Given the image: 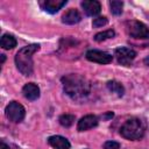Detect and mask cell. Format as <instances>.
Instances as JSON below:
<instances>
[{
    "label": "cell",
    "mask_w": 149,
    "mask_h": 149,
    "mask_svg": "<svg viewBox=\"0 0 149 149\" xmlns=\"http://www.w3.org/2000/svg\"><path fill=\"white\" fill-rule=\"evenodd\" d=\"M114 56L119 64L129 66L136 57V51L128 47H120L114 50Z\"/></svg>",
    "instance_id": "obj_6"
},
{
    "label": "cell",
    "mask_w": 149,
    "mask_h": 149,
    "mask_svg": "<svg viewBox=\"0 0 149 149\" xmlns=\"http://www.w3.org/2000/svg\"><path fill=\"white\" fill-rule=\"evenodd\" d=\"M86 149H88V148H86Z\"/></svg>",
    "instance_id": "obj_25"
},
{
    "label": "cell",
    "mask_w": 149,
    "mask_h": 149,
    "mask_svg": "<svg viewBox=\"0 0 149 149\" xmlns=\"http://www.w3.org/2000/svg\"><path fill=\"white\" fill-rule=\"evenodd\" d=\"M40 50V44H29L22 47L15 55V65L23 76H30L34 71L33 55Z\"/></svg>",
    "instance_id": "obj_2"
},
{
    "label": "cell",
    "mask_w": 149,
    "mask_h": 149,
    "mask_svg": "<svg viewBox=\"0 0 149 149\" xmlns=\"http://www.w3.org/2000/svg\"><path fill=\"white\" fill-rule=\"evenodd\" d=\"M80 6L87 16H97L101 12V5L97 0H84L80 2Z\"/></svg>",
    "instance_id": "obj_10"
},
{
    "label": "cell",
    "mask_w": 149,
    "mask_h": 149,
    "mask_svg": "<svg viewBox=\"0 0 149 149\" xmlns=\"http://www.w3.org/2000/svg\"><path fill=\"white\" fill-rule=\"evenodd\" d=\"M144 125L143 122L137 119V118H130L128 120H126L122 126L120 127V135L126 139V140H130V141H137L141 140L144 135Z\"/></svg>",
    "instance_id": "obj_3"
},
{
    "label": "cell",
    "mask_w": 149,
    "mask_h": 149,
    "mask_svg": "<svg viewBox=\"0 0 149 149\" xmlns=\"http://www.w3.org/2000/svg\"><path fill=\"white\" fill-rule=\"evenodd\" d=\"M5 114H6V116L9 121H12L14 123H19L24 119L26 109L20 102L10 101L5 108Z\"/></svg>",
    "instance_id": "obj_5"
},
{
    "label": "cell",
    "mask_w": 149,
    "mask_h": 149,
    "mask_svg": "<svg viewBox=\"0 0 149 149\" xmlns=\"http://www.w3.org/2000/svg\"><path fill=\"white\" fill-rule=\"evenodd\" d=\"M22 93H23L26 99L34 101V100H37L40 98V87L35 83H27L22 87Z\"/></svg>",
    "instance_id": "obj_11"
},
{
    "label": "cell",
    "mask_w": 149,
    "mask_h": 149,
    "mask_svg": "<svg viewBox=\"0 0 149 149\" xmlns=\"http://www.w3.org/2000/svg\"><path fill=\"white\" fill-rule=\"evenodd\" d=\"M106 86L112 93H115L118 97H122L125 94V87L118 80H108L106 83Z\"/></svg>",
    "instance_id": "obj_15"
},
{
    "label": "cell",
    "mask_w": 149,
    "mask_h": 149,
    "mask_svg": "<svg viewBox=\"0 0 149 149\" xmlns=\"http://www.w3.org/2000/svg\"><path fill=\"white\" fill-rule=\"evenodd\" d=\"M16 44H17L16 38L12 34H3L2 37H1V40H0V45L5 50L14 49L16 47Z\"/></svg>",
    "instance_id": "obj_14"
},
{
    "label": "cell",
    "mask_w": 149,
    "mask_h": 149,
    "mask_svg": "<svg viewBox=\"0 0 149 149\" xmlns=\"http://www.w3.org/2000/svg\"><path fill=\"white\" fill-rule=\"evenodd\" d=\"M0 56H1V64H3V63H5V61H6V56H5L3 54H2V55H0Z\"/></svg>",
    "instance_id": "obj_24"
},
{
    "label": "cell",
    "mask_w": 149,
    "mask_h": 149,
    "mask_svg": "<svg viewBox=\"0 0 149 149\" xmlns=\"http://www.w3.org/2000/svg\"><path fill=\"white\" fill-rule=\"evenodd\" d=\"M126 31L129 37L136 40H149V28L141 21L129 20L125 23Z\"/></svg>",
    "instance_id": "obj_4"
},
{
    "label": "cell",
    "mask_w": 149,
    "mask_h": 149,
    "mask_svg": "<svg viewBox=\"0 0 149 149\" xmlns=\"http://www.w3.org/2000/svg\"><path fill=\"white\" fill-rule=\"evenodd\" d=\"M58 121L61 123V126L65 127V128H69L71 127L74 121H76V116L73 114H62L59 118H58Z\"/></svg>",
    "instance_id": "obj_17"
},
{
    "label": "cell",
    "mask_w": 149,
    "mask_h": 149,
    "mask_svg": "<svg viewBox=\"0 0 149 149\" xmlns=\"http://www.w3.org/2000/svg\"><path fill=\"white\" fill-rule=\"evenodd\" d=\"M104 149H120V143L116 141H106L104 143Z\"/></svg>",
    "instance_id": "obj_20"
},
{
    "label": "cell",
    "mask_w": 149,
    "mask_h": 149,
    "mask_svg": "<svg viewBox=\"0 0 149 149\" xmlns=\"http://www.w3.org/2000/svg\"><path fill=\"white\" fill-rule=\"evenodd\" d=\"M62 84L64 93L68 94L71 99L80 101L88 97L91 92V84L90 81L78 74V73H69L62 77Z\"/></svg>",
    "instance_id": "obj_1"
},
{
    "label": "cell",
    "mask_w": 149,
    "mask_h": 149,
    "mask_svg": "<svg viewBox=\"0 0 149 149\" xmlns=\"http://www.w3.org/2000/svg\"><path fill=\"white\" fill-rule=\"evenodd\" d=\"M66 0H41L38 5L44 12L49 14H56L66 5Z\"/></svg>",
    "instance_id": "obj_8"
},
{
    "label": "cell",
    "mask_w": 149,
    "mask_h": 149,
    "mask_svg": "<svg viewBox=\"0 0 149 149\" xmlns=\"http://www.w3.org/2000/svg\"><path fill=\"white\" fill-rule=\"evenodd\" d=\"M108 23V20L106 16H99V17H95L92 22V27L93 28H100L102 26H106Z\"/></svg>",
    "instance_id": "obj_19"
},
{
    "label": "cell",
    "mask_w": 149,
    "mask_h": 149,
    "mask_svg": "<svg viewBox=\"0 0 149 149\" xmlns=\"http://www.w3.org/2000/svg\"><path fill=\"white\" fill-rule=\"evenodd\" d=\"M143 63H144L146 65H148V66H149V55H148V56H146V58L143 59Z\"/></svg>",
    "instance_id": "obj_23"
},
{
    "label": "cell",
    "mask_w": 149,
    "mask_h": 149,
    "mask_svg": "<svg viewBox=\"0 0 149 149\" xmlns=\"http://www.w3.org/2000/svg\"><path fill=\"white\" fill-rule=\"evenodd\" d=\"M113 116H114V113H113V112H106L104 115H101L102 120H109V119H112Z\"/></svg>",
    "instance_id": "obj_21"
},
{
    "label": "cell",
    "mask_w": 149,
    "mask_h": 149,
    "mask_svg": "<svg viewBox=\"0 0 149 149\" xmlns=\"http://www.w3.org/2000/svg\"><path fill=\"white\" fill-rule=\"evenodd\" d=\"M0 149H10V148H9V146H7L5 142H1V143H0Z\"/></svg>",
    "instance_id": "obj_22"
},
{
    "label": "cell",
    "mask_w": 149,
    "mask_h": 149,
    "mask_svg": "<svg viewBox=\"0 0 149 149\" xmlns=\"http://www.w3.org/2000/svg\"><path fill=\"white\" fill-rule=\"evenodd\" d=\"M109 8H111V13L113 15H120L122 13L123 2L122 1H119V0L109 1Z\"/></svg>",
    "instance_id": "obj_18"
},
{
    "label": "cell",
    "mask_w": 149,
    "mask_h": 149,
    "mask_svg": "<svg viewBox=\"0 0 149 149\" xmlns=\"http://www.w3.org/2000/svg\"><path fill=\"white\" fill-rule=\"evenodd\" d=\"M81 21V15L78 9L70 8L62 15V22L64 24H77Z\"/></svg>",
    "instance_id": "obj_12"
},
{
    "label": "cell",
    "mask_w": 149,
    "mask_h": 149,
    "mask_svg": "<svg viewBox=\"0 0 149 149\" xmlns=\"http://www.w3.org/2000/svg\"><path fill=\"white\" fill-rule=\"evenodd\" d=\"M115 36V31L113 29H107V30H104V31H100V33H97L94 35V41L95 42H102L105 40H108V38H113Z\"/></svg>",
    "instance_id": "obj_16"
},
{
    "label": "cell",
    "mask_w": 149,
    "mask_h": 149,
    "mask_svg": "<svg viewBox=\"0 0 149 149\" xmlns=\"http://www.w3.org/2000/svg\"><path fill=\"white\" fill-rule=\"evenodd\" d=\"M98 122H99V119L97 115H93V114H87V115H84L77 123V130L78 132H85V130H88L91 128H94L98 126Z\"/></svg>",
    "instance_id": "obj_9"
},
{
    "label": "cell",
    "mask_w": 149,
    "mask_h": 149,
    "mask_svg": "<svg viewBox=\"0 0 149 149\" xmlns=\"http://www.w3.org/2000/svg\"><path fill=\"white\" fill-rule=\"evenodd\" d=\"M85 57L87 61L94 62L98 64H109L113 61V56L111 54L101 51V50H95V49L87 50L85 54Z\"/></svg>",
    "instance_id": "obj_7"
},
{
    "label": "cell",
    "mask_w": 149,
    "mask_h": 149,
    "mask_svg": "<svg viewBox=\"0 0 149 149\" xmlns=\"http://www.w3.org/2000/svg\"><path fill=\"white\" fill-rule=\"evenodd\" d=\"M48 143L54 149H70L71 148V143L69 142V140L61 135H52L48 137Z\"/></svg>",
    "instance_id": "obj_13"
}]
</instances>
